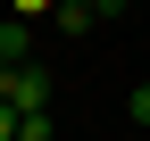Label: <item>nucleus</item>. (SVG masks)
I'll list each match as a JSON object with an SVG mask.
<instances>
[{
	"label": "nucleus",
	"mask_w": 150,
	"mask_h": 141,
	"mask_svg": "<svg viewBox=\"0 0 150 141\" xmlns=\"http://www.w3.org/2000/svg\"><path fill=\"white\" fill-rule=\"evenodd\" d=\"M125 125H142V133H150V83H142V91H125Z\"/></svg>",
	"instance_id": "obj_4"
},
{
	"label": "nucleus",
	"mask_w": 150,
	"mask_h": 141,
	"mask_svg": "<svg viewBox=\"0 0 150 141\" xmlns=\"http://www.w3.org/2000/svg\"><path fill=\"white\" fill-rule=\"evenodd\" d=\"M0 108L8 116H50V66H0Z\"/></svg>",
	"instance_id": "obj_1"
},
{
	"label": "nucleus",
	"mask_w": 150,
	"mask_h": 141,
	"mask_svg": "<svg viewBox=\"0 0 150 141\" xmlns=\"http://www.w3.org/2000/svg\"><path fill=\"white\" fill-rule=\"evenodd\" d=\"M0 141H17V116H8V108H0Z\"/></svg>",
	"instance_id": "obj_5"
},
{
	"label": "nucleus",
	"mask_w": 150,
	"mask_h": 141,
	"mask_svg": "<svg viewBox=\"0 0 150 141\" xmlns=\"http://www.w3.org/2000/svg\"><path fill=\"white\" fill-rule=\"evenodd\" d=\"M17 141H59V125L50 116H17Z\"/></svg>",
	"instance_id": "obj_3"
},
{
	"label": "nucleus",
	"mask_w": 150,
	"mask_h": 141,
	"mask_svg": "<svg viewBox=\"0 0 150 141\" xmlns=\"http://www.w3.org/2000/svg\"><path fill=\"white\" fill-rule=\"evenodd\" d=\"M0 25H8V8H0Z\"/></svg>",
	"instance_id": "obj_6"
},
{
	"label": "nucleus",
	"mask_w": 150,
	"mask_h": 141,
	"mask_svg": "<svg viewBox=\"0 0 150 141\" xmlns=\"http://www.w3.org/2000/svg\"><path fill=\"white\" fill-rule=\"evenodd\" d=\"M108 17H117V8H92V0H59V8H50V25H59V33H92V25H108Z\"/></svg>",
	"instance_id": "obj_2"
}]
</instances>
